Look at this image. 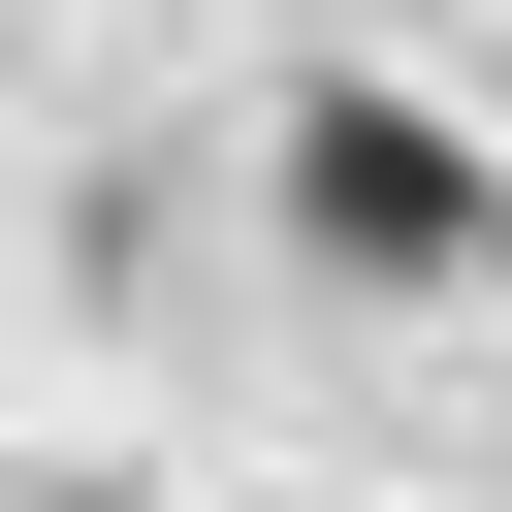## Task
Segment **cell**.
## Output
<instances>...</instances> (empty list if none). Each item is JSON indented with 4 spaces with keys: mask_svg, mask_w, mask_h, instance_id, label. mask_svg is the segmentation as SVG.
Segmentation results:
<instances>
[{
    "mask_svg": "<svg viewBox=\"0 0 512 512\" xmlns=\"http://www.w3.org/2000/svg\"><path fill=\"white\" fill-rule=\"evenodd\" d=\"M288 224H320L352 288H480V256H512V192H480V160L416 128V96H352V64L288 96Z\"/></svg>",
    "mask_w": 512,
    "mask_h": 512,
    "instance_id": "6da1fadb",
    "label": "cell"
}]
</instances>
